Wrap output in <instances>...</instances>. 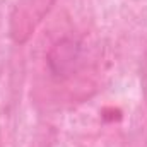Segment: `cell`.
Returning a JSON list of instances; mask_svg holds the SVG:
<instances>
[{
  "label": "cell",
  "instance_id": "6da1fadb",
  "mask_svg": "<svg viewBox=\"0 0 147 147\" xmlns=\"http://www.w3.org/2000/svg\"><path fill=\"white\" fill-rule=\"evenodd\" d=\"M142 82H144V92H146V99H147V55H146V62H144V74H142Z\"/></svg>",
  "mask_w": 147,
  "mask_h": 147
}]
</instances>
